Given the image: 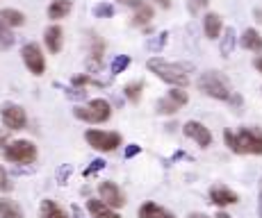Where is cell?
I'll list each match as a JSON object with an SVG mask.
<instances>
[{
  "label": "cell",
  "instance_id": "obj_1",
  "mask_svg": "<svg viewBox=\"0 0 262 218\" xmlns=\"http://www.w3.org/2000/svg\"><path fill=\"white\" fill-rule=\"evenodd\" d=\"M150 73H155L162 82L171 84V87H178V89H185L189 84V75L187 70H191V64H173V62H167L162 57H150L146 62Z\"/></svg>",
  "mask_w": 262,
  "mask_h": 218
},
{
  "label": "cell",
  "instance_id": "obj_2",
  "mask_svg": "<svg viewBox=\"0 0 262 218\" xmlns=\"http://www.w3.org/2000/svg\"><path fill=\"white\" fill-rule=\"evenodd\" d=\"M224 141L237 155H262V130L258 128H242L237 134L226 130Z\"/></svg>",
  "mask_w": 262,
  "mask_h": 218
},
{
  "label": "cell",
  "instance_id": "obj_3",
  "mask_svg": "<svg viewBox=\"0 0 262 218\" xmlns=\"http://www.w3.org/2000/svg\"><path fill=\"white\" fill-rule=\"evenodd\" d=\"M196 87H199L201 93L210 95V98H214V100H230V95H233L230 82L219 70H205V73H201Z\"/></svg>",
  "mask_w": 262,
  "mask_h": 218
},
{
  "label": "cell",
  "instance_id": "obj_4",
  "mask_svg": "<svg viewBox=\"0 0 262 218\" xmlns=\"http://www.w3.org/2000/svg\"><path fill=\"white\" fill-rule=\"evenodd\" d=\"M73 116L84 123H92V125H100V123H107L110 116H112V105L103 98H96L89 100L87 105H78L73 109Z\"/></svg>",
  "mask_w": 262,
  "mask_h": 218
},
{
  "label": "cell",
  "instance_id": "obj_5",
  "mask_svg": "<svg viewBox=\"0 0 262 218\" xmlns=\"http://www.w3.org/2000/svg\"><path fill=\"white\" fill-rule=\"evenodd\" d=\"M5 159L12 161V164H32L37 159V146L28 139H16L9 141L5 146Z\"/></svg>",
  "mask_w": 262,
  "mask_h": 218
},
{
  "label": "cell",
  "instance_id": "obj_6",
  "mask_svg": "<svg viewBox=\"0 0 262 218\" xmlns=\"http://www.w3.org/2000/svg\"><path fill=\"white\" fill-rule=\"evenodd\" d=\"M84 139L98 153H112L121 146V134L119 132H105V130H87Z\"/></svg>",
  "mask_w": 262,
  "mask_h": 218
},
{
  "label": "cell",
  "instance_id": "obj_7",
  "mask_svg": "<svg viewBox=\"0 0 262 218\" xmlns=\"http://www.w3.org/2000/svg\"><path fill=\"white\" fill-rule=\"evenodd\" d=\"M21 57L32 75H43V70H46V55L41 53L39 43H25L21 50Z\"/></svg>",
  "mask_w": 262,
  "mask_h": 218
},
{
  "label": "cell",
  "instance_id": "obj_8",
  "mask_svg": "<svg viewBox=\"0 0 262 218\" xmlns=\"http://www.w3.org/2000/svg\"><path fill=\"white\" fill-rule=\"evenodd\" d=\"M187 103H189V95L185 93L183 89L173 87L167 95H164V98H160V100H158L155 109H158V114L167 116V114H176V111H178L180 107H185Z\"/></svg>",
  "mask_w": 262,
  "mask_h": 218
},
{
  "label": "cell",
  "instance_id": "obj_9",
  "mask_svg": "<svg viewBox=\"0 0 262 218\" xmlns=\"http://www.w3.org/2000/svg\"><path fill=\"white\" fill-rule=\"evenodd\" d=\"M0 116H3L5 128L12 130V132L23 130L25 125H28V114H25V109L21 107V105H16V103H5Z\"/></svg>",
  "mask_w": 262,
  "mask_h": 218
},
{
  "label": "cell",
  "instance_id": "obj_10",
  "mask_svg": "<svg viewBox=\"0 0 262 218\" xmlns=\"http://www.w3.org/2000/svg\"><path fill=\"white\" fill-rule=\"evenodd\" d=\"M98 200H103L107 207H112V209H121V207L125 205V196L123 191L119 189L114 182H100L98 186Z\"/></svg>",
  "mask_w": 262,
  "mask_h": 218
},
{
  "label": "cell",
  "instance_id": "obj_11",
  "mask_svg": "<svg viewBox=\"0 0 262 218\" xmlns=\"http://www.w3.org/2000/svg\"><path fill=\"white\" fill-rule=\"evenodd\" d=\"M183 132H185V136L196 141L201 148H210V146H212V132L205 128L203 123H199V120H187V123L183 125Z\"/></svg>",
  "mask_w": 262,
  "mask_h": 218
},
{
  "label": "cell",
  "instance_id": "obj_12",
  "mask_svg": "<svg viewBox=\"0 0 262 218\" xmlns=\"http://www.w3.org/2000/svg\"><path fill=\"white\" fill-rule=\"evenodd\" d=\"M210 202L216 207H228V205H237L239 202V196L235 193L233 189H228V186L224 184H214L212 189H210Z\"/></svg>",
  "mask_w": 262,
  "mask_h": 218
},
{
  "label": "cell",
  "instance_id": "obj_13",
  "mask_svg": "<svg viewBox=\"0 0 262 218\" xmlns=\"http://www.w3.org/2000/svg\"><path fill=\"white\" fill-rule=\"evenodd\" d=\"M43 41H46V45H48L50 53L57 55L59 50H62V45H64V30L59 28L57 23L50 25L46 32H43Z\"/></svg>",
  "mask_w": 262,
  "mask_h": 218
},
{
  "label": "cell",
  "instance_id": "obj_14",
  "mask_svg": "<svg viewBox=\"0 0 262 218\" xmlns=\"http://www.w3.org/2000/svg\"><path fill=\"white\" fill-rule=\"evenodd\" d=\"M239 45L244 50H251V53H262V37L258 30L253 28H246L239 37Z\"/></svg>",
  "mask_w": 262,
  "mask_h": 218
},
{
  "label": "cell",
  "instance_id": "obj_15",
  "mask_svg": "<svg viewBox=\"0 0 262 218\" xmlns=\"http://www.w3.org/2000/svg\"><path fill=\"white\" fill-rule=\"evenodd\" d=\"M73 9L71 0H53L48 5V18L50 21H59V18H67Z\"/></svg>",
  "mask_w": 262,
  "mask_h": 218
},
{
  "label": "cell",
  "instance_id": "obj_16",
  "mask_svg": "<svg viewBox=\"0 0 262 218\" xmlns=\"http://www.w3.org/2000/svg\"><path fill=\"white\" fill-rule=\"evenodd\" d=\"M221 16L219 14H214V12H210V14H205V18H203V32H205V37L208 39H219L221 37Z\"/></svg>",
  "mask_w": 262,
  "mask_h": 218
},
{
  "label": "cell",
  "instance_id": "obj_17",
  "mask_svg": "<svg viewBox=\"0 0 262 218\" xmlns=\"http://www.w3.org/2000/svg\"><path fill=\"white\" fill-rule=\"evenodd\" d=\"M87 211L92 214L94 218H121L112 207H107L103 200H87Z\"/></svg>",
  "mask_w": 262,
  "mask_h": 218
},
{
  "label": "cell",
  "instance_id": "obj_18",
  "mask_svg": "<svg viewBox=\"0 0 262 218\" xmlns=\"http://www.w3.org/2000/svg\"><path fill=\"white\" fill-rule=\"evenodd\" d=\"M235 45H237V32H235L233 28H226L224 34H221V43H219L221 57H230L233 50H235Z\"/></svg>",
  "mask_w": 262,
  "mask_h": 218
},
{
  "label": "cell",
  "instance_id": "obj_19",
  "mask_svg": "<svg viewBox=\"0 0 262 218\" xmlns=\"http://www.w3.org/2000/svg\"><path fill=\"white\" fill-rule=\"evenodd\" d=\"M0 23L7 25L9 30L21 28L25 23V16H23V12H18V9H0Z\"/></svg>",
  "mask_w": 262,
  "mask_h": 218
},
{
  "label": "cell",
  "instance_id": "obj_20",
  "mask_svg": "<svg viewBox=\"0 0 262 218\" xmlns=\"http://www.w3.org/2000/svg\"><path fill=\"white\" fill-rule=\"evenodd\" d=\"M0 218H23L21 205L9 198H0Z\"/></svg>",
  "mask_w": 262,
  "mask_h": 218
},
{
  "label": "cell",
  "instance_id": "obj_21",
  "mask_svg": "<svg viewBox=\"0 0 262 218\" xmlns=\"http://www.w3.org/2000/svg\"><path fill=\"white\" fill-rule=\"evenodd\" d=\"M41 218H69V216L62 207H57V202L46 198V200L41 202Z\"/></svg>",
  "mask_w": 262,
  "mask_h": 218
},
{
  "label": "cell",
  "instance_id": "obj_22",
  "mask_svg": "<svg viewBox=\"0 0 262 218\" xmlns=\"http://www.w3.org/2000/svg\"><path fill=\"white\" fill-rule=\"evenodd\" d=\"M103 53H105L103 39H100L98 34H89V59H92V62H100Z\"/></svg>",
  "mask_w": 262,
  "mask_h": 218
},
{
  "label": "cell",
  "instance_id": "obj_23",
  "mask_svg": "<svg viewBox=\"0 0 262 218\" xmlns=\"http://www.w3.org/2000/svg\"><path fill=\"white\" fill-rule=\"evenodd\" d=\"M150 21H153V7H148V5H142V7L135 12L133 16V25H137V28H144V25H148Z\"/></svg>",
  "mask_w": 262,
  "mask_h": 218
},
{
  "label": "cell",
  "instance_id": "obj_24",
  "mask_svg": "<svg viewBox=\"0 0 262 218\" xmlns=\"http://www.w3.org/2000/svg\"><path fill=\"white\" fill-rule=\"evenodd\" d=\"M164 207L155 205V202H144L142 207H139V218H160L164 216Z\"/></svg>",
  "mask_w": 262,
  "mask_h": 218
},
{
  "label": "cell",
  "instance_id": "obj_25",
  "mask_svg": "<svg viewBox=\"0 0 262 218\" xmlns=\"http://www.w3.org/2000/svg\"><path fill=\"white\" fill-rule=\"evenodd\" d=\"M167 41H169V32L164 30V32H158L153 39H148V43H146V48L150 50V53H160V50L167 45Z\"/></svg>",
  "mask_w": 262,
  "mask_h": 218
},
{
  "label": "cell",
  "instance_id": "obj_26",
  "mask_svg": "<svg viewBox=\"0 0 262 218\" xmlns=\"http://www.w3.org/2000/svg\"><path fill=\"white\" fill-rule=\"evenodd\" d=\"M14 43H16V37H14V32L7 28V25L0 23V50H9Z\"/></svg>",
  "mask_w": 262,
  "mask_h": 218
},
{
  "label": "cell",
  "instance_id": "obj_27",
  "mask_svg": "<svg viewBox=\"0 0 262 218\" xmlns=\"http://www.w3.org/2000/svg\"><path fill=\"white\" fill-rule=\"evenodd\" d=\"M142 89H144L142 82H130V84H125L123 93L130 103H139V100H142Z\"/></svg>",
  "mask_w": 262,
  "mask_h": 218
},
{
  "label": "cell",
  "instance_id": "obj_28",
  "mask_svg": "<svg viewBox=\"0 0 262 218\" xmlns=\"http://www.w3.org/2000/svg\"><path fill=\"white\" fill-rule=\"evenodd\" d=\"M128 66H130V57H128V55H117V57L112 59V64H110V73L119 75V73H123Z\"/></svg>",
  "mask_w": 262,
  "mask_h": 218
},
{
  "label": "cell",
  "instance_id": "obj_29",
  "mask_svg": "<svg viewBox=\"0 0 262 218\" xmlns=\"http://www.w3.org/2000/svg\"><path fill=\"white\" fill-rule=\"evenodd\" d=\"M73 89H84L89 87V84H94V87H103V82H98V80H94L92 75H75V78L71 80Z\"/></svg>",
  "mask_w": 262,
  "mask_h": 218
},
{
  "label": "cell",
  "instance_id": "obj_30",
  "mask_svg": "<svg viewBox=\"0 0 262 218\" xmlns=\"http://www.w3.org/2000/svg\"><path fill=\"white\" fill-rule=\"evenodd\" d=\"M94 16L96 18H112L114 16V7L110 3H98L94 7Z\"/></svg>",
  "mask_w": 262,
  "mask_h": 218
},
{
  "label": "cell",
  "instance_id": "obj_31",
  "mask_svg": "<svg viewBox=\"0 0 262 218\" xmlns=\"http://www.w3.org/2000/svg\"><path fill=\"white\" fill-rule=\"evenodd\" d=\"M12 189H14L12 177H9L7 168H3V166H0V193H9Z\"/></svg>",
  "mask_w": 262,
  "mask_h": 218
},
{
  "label": "cell",
  "instance_id": "obj_32",
  "mask_svg": "<svg viewBox=\"0 0 262 218\" xmlns=\"http://www.w3.org/2000/svg\"><path fill=\"white\" fill-rule=\"evenodd\" d=\"M105 166H107V161H105V159H94L92 164L84 168V177H92V175H96V173H100Z\"/></svg>",
  "mask_w": 262,
  "mask_h": 218
},
{
  "label": "cell",
  "instance_id": "obj_33",
  "mask_svg": "<svg viewBox=\"0 0 262 218\" xmlns=\"http://www.w3.org/2000/svg\"><path fill=\"white\" fill-rule=\"evenodd\" d=\"M73 173V166L71 164H62L57 168V184H67L69 182V177H71Z\"/></svg>",
  "mask_w": 262,
  "mask_h": 218
},
{
  "label": "cell",
  "instance_id": "obj_34",
  "mask_svg": "<svg viewBox=\"0 0 262 218\" xmlns=\"http://www.w3.org/2000/svg\"><path fill=\"white\" fill-rule=\"evenodd\" d=\"M55 87H59V89H64V91H67V95H69V98H75V100H84V98H87V91H84V89L62 87V84H57V82H55Z\"/></svg>",
  "mask_w": 262,
  "mask_h": 218
},
{
  "label": "cell",
  "instance_id": "obj_35",
  "mask_svg": "<svg viewBox=\"0 0 262 218\" xmlns=\"http://www.w3.org/2000/svg\"><path fill=\"white\" fill-rule=\"evenodd\" d=\"M210 0H187V9L189 14H199L203 7H208Z\"/></svg>",
  "mask_w": 262,
  "mask_h": 218
},
{
  "label": "cell",
  "instance_id": "obj_36",
  "mask_svg": "<svg viewBox=\"0 0 262 218\" xmlns=\"http://www.w3.org/2000/svg\"><path fill=\"white\" fill-rule=\"evenodd\" d=\"M139 153H142V146H137V143H130L128 148H125L123 157H125V159H133V157H137Z\"/></svg>",
  "mask_w": 262,
  "mask_h": 218
},
{
  "label": "cell",
  "instance_id": "obj_37",
  "mask_svg": "<svg viewBox=\"0 0 262 218\" xmlns=\"http://www.w3.org/2000/svg\"><path fill=\"white\" fill-rule=\"evenodd\" d=\"M121 5H128V7H135V9H139L144 5V0H119Z\"/></svg>",
  "mask_w": 262,
  "mask_h": 218
},
{
  "label": "cell",
  "instance_id": "obj_38",
  "mask_svg": "<svg viewBox=\"0 0 262 218\" xmlns=\"http://www.w3.org/2000/svg\"><path fill=\"white\" fill-rule=\"evenodd\" d=\"M14 173H16V175H30V173H32V168H23V166H16V168H14Z\"/></svg>",
  "mask_w": 262,
  "mask_h": 218
},
{
  "label": "cell",
  "instance_id": "obj_39",
  "mask_svg": "<svg viewBox=\"0 0 262 218\" xmlns=\"http://www.w3.org/2000/svg\"><path fill=\"white\" fill-rule=\"evenodd\" d=\"M253 66H255V70H258V73L262 75V57H255V59H253Z\"/></svg>",
  "mask_w": 262,
  "mask_h": 218
},
{
  "label": "cell",
  "instance_id": "obj_40",
  "mask_svg": "<svg viewBox=\"0 0 262 218\" xmlns=\"http://www.w3.org/2000/svg\"><path fill=\"white\" fill-rule=\"evenodd\" d=\"M155 5H160L162 9H169L171 7V0H155Z\"/></svg>",
  "mask_w": 262,
  "mask_h": 218
},
{
  "label": "cell",
  "instance_id": "obj_41",
  "mask_svg": "<svg viewBox=\"0 0 262 218\" xmlns=\"http://www.w3.org/2000/svg\"><path fill=\"white\" fill-rule=\"evenodd\" d=\"M187 218H210L208 214H201V211H194V214H189Z\"/></svg>",
  "mask_w": 262,
  "mask_h": 218
},
{
  "label": "cell",
  "instance_id": "obj_42",
  "mask_svg": "<svg viewBox=\"0 0 262 218\" xmlns=\"http://www.w3.org/2000/svg\"><path fill=\"white\" fill-rule=\"evenodd\" d=\"M258 216L262 218V193H260V200H258Z\"/></svg>",
  "mask_w": 262,
  "mask_h": 218
},
{
  "label": "cell",
  "instance_id": "obj_43",
  "mask_svg": "<svg viewBox=\"0 0 262 218\" xmlns=\"http://www.w3.org/2000/svg\"><path fill=\"white\" fill-rule=\"evenodd\" d=\"M214 218H233V216H228V214H226V211H219V214H216Z\"/></svg>",
  "mask_w": 262,
  "mask_h": 218
},
{
  "label": "cell",
  "instance_id": "obj_44",
  "mask_svg": "<svg viewBox=\"0 0 262 218\" xmlns=\"http://www.w3.org/2000/svg\"><path fill=\"white\" fill-rule=\"evenodd\" d=\"M160 218H173V214H169V211H164V216H160Z\"/></svg>",
  "mask_w": 262,
  "mask_h": 218
}]
</instances>
